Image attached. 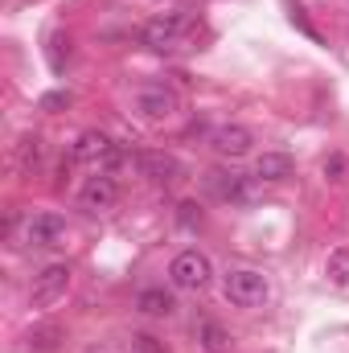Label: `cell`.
I'll return each mask as SVG.
<instances>
[{"instance_id": "7", "label": "cell", "mask_w": 349, "mask_h": 353, "mask_svg": "<svg viewBox=\"0 0 349 353\" xmlns=\"http://www.w3.org/2000/svg\"><path fill=\"white\" fill-rule=\"evenodd\" d=\"M251 144H255V136H251V128H243V123H222V128L210 132V148H214L218 157H230V161L247 157Z\"/></svg>"}, {"instance_id": "13", "label": "cell", "mask_w": 349, "mask_h": 353, "mask_svg": "<svg viewBox=\"0 0 349 353\" xmlns=\"http://www.w3.org/2000/svg\"><path fill=\"white\" fill-rule=\"evenodd\" d=\"M292 176V157L288 152H263L255 161V181H288Z\"/></svg>"}, {"instance_id": "11", "label": "cell", "mask_w": 349, "mask_h": 353, "mask_svg": "<svg viewBox=\"0 0 349 353\" xmlns=\"http://www.w3.org/2000/svg\"><path fill=\"white\" fill-rule=\"evenodd\" d=\"M136 169L148 176V181H157V185L181 181V161L169 157V152H140V157H136Z\"/></svg>"}, {"instance_id": "10", "label": "cell", "mask_w": 349, "mask_h": 353, "mask_svg": "<svg viewBox=\"0 0 349 353\" xmlns=\"http://www.w3.org/2000/svg\"><path fill=\"white\" fill-rule=\"evenodd\" d=\"M206 185H210V193L222 197V201H251V176H243V173L214 169V173L206 176Z\"/></svg>"}, {"instance_id": "21", "label": "cell", "mask_w": 349, "mask_h": 353, "mask_svg": "<svg viewBox=\"0 0 349 353\" xmlns=\"http://www.w3.org/2000/svg\"><path fill=\"white\" fill-rule=\"evenodd\" d=\"M193 210H197L193 201H185V205H181V222H185V226H193V222H201V214H193Z\"/></svg>"}, {"instance_id": "18", "label": "cell", "mask_w": 349, "mask_h": 353, "mask_svg": "<svg viewBox=\"0 0 349 353\" xmlns=\"http://www.w3.org/2000/svg\"><path fill=\"white\" fill-rule=\"evenodd\" d=\"M128 353H165V345L157 341V337H148V333H136L132 337V350Z\"/></svg>"}, {"instance_id": "5", "label": "cell", "mask_w": 349, "mask_h": 353, "mask_svg": "<svg viewBox=\"0 0 349 353\" xmlns=\"http://www.w3.org/2000/svg\"><path fill=\"white\" fill-rule=\"evenodd\" d=\"M185 33H189V17L165 12V17H157V21H148V25L140 29V41L152 46V50H173V46H181Z\"/></svg>"}, {"instance_id": "16", "label": "cell", "mask_w": 349, "mask_h": 353, "mask_svg": "<svg viewBox=\"0 0 349 353\" xmlns=\"http://www.w3.org/2000/svg\"><path fill=\"white\" fill-rule=\"evenodd\" d=\"M12 157H17L21 169H37V165H41V140H37V136H25Z\"/></svg>"}, {"instance_id": "2", "label": "cell", "mask_w": 349, "mask_h": 353, "mask_svg": "<svg viewBox=\"0 0 349 353\" xmlns=\"http://www.w3.org/2000/svg\"><path fill=\"white\" fill-rule=\"evenodd\" d=\"M74 161L90 165L94 173H111L119 165V144L107 132H83L79 144H74Z\"/></svg>"}, {"instance_id": "19", "label": "cell", "mask_w": 349, "mask_h": 353, "mask_svg": "<svg viewBox=\"0 0 349 353\" xmlns=\"http://www.w3.org/2000/svg\"><path fill=\"white\" fill-rule=\"evenodd\" d=\"M70 103V90H54V94H46L41 99V111H54V107H66Z\"/></svg>"}, {"instance_id": "1", "label": "cell", "mask_w": 349, "mask_h": 353, "mask_svg": "<svg viewBox=\"0 0 349 353\" xmlns=\"http://www.w3.org/2000/svg\"><path fill=\"white\" fill-rule=\"evenodd\" d=\"M226 300L230 304H239V308H255V304H263L267 300V275L263 271H255V267H230L226 271Z\"/></svg>"}, {"instance_id": "15", "label": "cell", "mask_w": 349, "mask_h": 353, "mask_svg": "<svg viewBox=\"0 0 349 353\" xmlns=\"http://www.w3.org/2000/svg\"><path fill=\"white\" fill-rule=\"evenodd\" d=\"M325 275H329L337 288H346V283H349V247L329 251V259H325Z\"/></svg>"}, {"instance_id": "3", "label": "cell", "mask_w": 349, "mask_h": 353, "mask_svg": "<svg viewBox=\"0 0 349 353\" xmlns=\"http://www.w3.org/2000/svg\"><path fill=\"white\" fill-rule=\"evenodd\" d=\"M210 275H214V267H210V259H206L197 247L181 251L173 263H169V279H173L181 292H201V288L210 283Z\"/></svg>"}, {"instance_id": "9", "label": "cell", "mask_w": 349, "mask_h": 353, "mask_svg": "<svg viewBox=\"0 0 349 353\" xmlns=\"http://www.w3.org/2000/svg\"><path fill=\"white\" fill-rule=\"evenodd\" d=\"M66 234V218L62 214H33L25 226V243L29 247H54Z\"/></svg>"}, {"instance_id": "12", "label": "cell", "mask_w": 349, "mask_h": 353, "mask_svg": "<svg viewBox=\"0 0 349 353\" xmlns=\"http://www.w3.org/2000/svg\"><path fill=\"white\" fill-rule=\"evenodd\" d=\"M193 337H197V345L206 353H230V333H226L218 321H210V316L193 325Z\"/></svg>"}, {"instance_id": "4", "label": "cell", "mask_w": 349, "mask_h": 353, "mask_svg": "<svg viewBox=\"0 0 349 353\" xmlns=\"http://www.w3.org/2000/svg\"><path fill=\"white\" fill-rule=\"evenodd\" d=\"M66 288H70V267H66V263L41 267V271L33 275L29 304H33V308H50V304H58V300L66 296Z\"/></svg>"}, {"instance_id": "6", "label": "cell", "mask_w": 349, "mask_h": 353, "mask_svg": "<svg viewBox=\"0 0 349 353\" xmlns=\"http://www.w3.org/2000/svg\"><path fill=\"white\" fill-rule=\"evenodd\" d=\"M115 201H119V185H115L111 173L87 176V185L79 189V205L87 214H107V210H115Z\"/></svg>"}, {"instance_id": "20", "label": "cell", "mask_w": 349, "mask_h": 353, "mask_svg": "<svg viewBox=\"0 0 349 353\" xmlns=\"http://www.w3.org/2000/svg\"><path fill=\"white\" fill-rule=\"evenodd\" d=\"M341 173H346V161H341V157H333V161H325V176H333V181H337Z\"/></svg>"}, {"instance_id": "8", "label": "cell", "mask_w": 349, "mask_h": 353, "mask_svg": "<svg viewBox=\"0 0 349 353\" xmlns=\"http://www.w3.org/2000/svg\"><path fill=\"white\" fill-rule=\"evenodd\" d=\"M177 90L165 87V83H148V87H140V94H136V111L144 115V119H169L177 111Z\"/></svg>"}, {"instance_id": "17", "label": "cell", "mask_w": 349, "mask_h": 353, "mask_svg": "<svg viewBox=\"0 0 349 353\" xmlns=\"http://www.w3.org/2000/svg\"><path fill=\"white\" fill-rule=\"evenodd\" d=\"M58 337H62V329H37V333H29V345L33 350H50V345H58Z\"/></svg>"}, {"instance_id": "14", "label": "cell", "mask_w": 349, "mask_h": 353, "mask_svg": "<svg viewBox=\"0 0 349 353\" xmlns=\"http://www.w3.org/2000/svg\"><path fill=\"white\" fill-rule=\"evenodd\" d=\"M136 308H140L144 316H169V312H173V296H169L165 288H144V292L136 296Z\"/></svg>"}]
</instances>
